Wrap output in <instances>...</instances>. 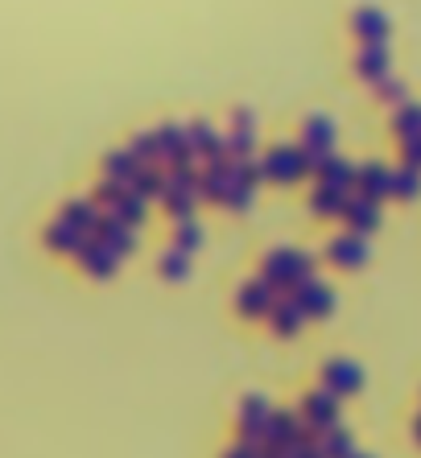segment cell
Masks as SVG:
<instances>
[{"label": "cell", "instance_id": "1", "mask_svg": "<svg viewBox=\"0 0 421 458\" xmlns=\"http://www.w3.org/2000/svg\"><path fill=\"white\" fill-rule=\"evenodd\" d=\"M265 281H269L273 289H302L306 281H314V256L310 252H293V248H285V252H273L269 260H265Z\"/></svg>", "mask_w": 421, "mask_h": 458}, {"label": "cell", "instance_id": "2", "mask_svg": "<svg viewBox=\"0 0 421 458\" xmlns=\"http://www.w3.org/2000/svg\"><path fill=\"white\" fill-rule=\"evenodd\" d=\"M198 174L195 165H178V170L165 174V191H162V203L173 219H195V207H198Z\"/></svg>", "mask_w": 421, "mask_h": 458}, {"label": "cell", "instance_id": "3", "mask_svg": "<svg viewBox=\"0 0 421 458\" xmlns=\"http://www.w3.org/2000/svg\"><path fill=\"white\" fill-rule=\"evenodd\" d=\"M260 170H265V178H269V182H281V186H290V182L306 178V174L314 170V157L302 149V145H277L269 157L260 161Z\"/></svg>", "mask_w": 421, "mask_h": 458}, {"label": "cell", "instance_id": "4", "mask_svg": "<svg viewBox=\"0 0 421 458\" xmlns=\"http://www.w3.org/2000/svg\"><path fill=\"white\" fill-rule=\"evenodd\" d=\"M260 182H265L260 161H236V170H232V186H227V199H223V203L232 207V211H248V207H252V194H257Z\"/></svg>", "mask_w": 421, "mask_h": 458}, {"label": "cell", "instance_id": "5", "mask_svg": "<svg viewBox=\"0 0 421 458\" xmlns=\"http://www.w3.org/2000/svg\"><path fill=\"white\" fill-rule=\"evenodd\" d=\"M223 145L232 161H252V153H257V116L248 107L232 112V132L223 137Z\"/></svg>", "mask_w": 421, "mask_h": 458}, {"label": "cell", "instance_id": "6", "mask_svg": "<svg viewBox=\"0 0 421 458\" xmlns=\"http://www.w3.org/2000/svg\"><path fill=\"white\" fill-rule=\"evenodd\" d=\"M153 145H157V161H170V170H178V165H195V149L186 145V128L178 124H162L157 132H153Z\"/></svg>", "mask_w": 421, "mask_h": 458}, {"label": "cell", "instance_id": "7", "mask_svg": "<svg viewBox=\"0 0 421 458\" xmlns=\"http://www.w3.org/2000/svg\"><path fill=\"white\" fill-rule=\"evenodd\" d=\"M91 235H96L99 244H108L116 256H129L132 248H137V232H132L129 224H120L116 215H99L96 227H91Z\"/></svg>", "mask_w": 421, "mask_h": 458}, {"label": "cell", "instance_id": "8", "mask_svg": "<svg viewBox=\"0 0 421 458\" xmlns=\"http://www.w3.org/2000/svg\"><path fill=\"white\" fill-rule=\"evenodd\" d=\"M75 256H79V265H83L87 273H91V277H99V281L112 277V273H116V265H120V256L112 252L108 244H99L96 235H87L83 244H79V252H75Z\"/></svg>", "mask_w": 421, "mask_h": 458}, {"label": "cell", "instance_id": "9", "mask_svg": "<svg viewBox=\"0 0 421 458\" xmlns=\"http://www.w3.org/2000/svg\"><path fill=\"white\" fill-rule=\"evenodd\" d=\"M232 170H236V161H232V157L206 161V170L198 174V194H203V199H211V203H223L227 186H232Z\"/></svg>", "mask_w": 421, "mask_h": 458}, {"label": "cell", "instance_id": "10", "mask_svg": "<svg viewBox=\"0 0 421 458\" xmlns=\"http://www.w3.org/2000/svg\"><path fill=\"white\" fill-rule=\"evenodd\" d=\"M186 145L195 149V157H206V161H215V157H227V145L223 137H219L215 128L206 124V120H195V124L186 128Z\"/></svg>", "mask_w": 421, "mask_h": 458}, {"label": "cell", "instance_id": "11", "mask_svg": "<svg viewBox=\"0 0 421 458\" xmlns=\"http://www.w3.org/2000/svg\"><path fill=\"white\" fill-rule=\"evenodd\" d=\"M293 301L302 306L306 318H326L331 306H335V293H331L326 285H318V281H306L302 289H293Z\"/></svg>", "mask_w": 421, "mask_h": 458}, {"label": "cell", "instance_id": "12", "mask_svg": "<svg viewBox=\"0 0 421 458\" xmlns=\"http://www.w3.org/2000/svg\"><path fill=\"white\" fill-rule=\"evenodd\" d=\"M323 380H326V393L347 396V393H356L359 384H364V376H359L356 363L335 360V363H326V368H323Z\"/></svg>", "mask_w": 421, "mask_h": 458}, {"label": "cell", "instance_id": "13", "mask_svg": "<svg viewBox=\"0 0 421 458\" xmlns=\"http://www.w3.org/2000/svg\"><path fill=\"white\" fill-rule=\"evenodd\" d=\"M302 149L310 153L314 161H318V157H331V149H335V124H331V120H323V116H314L310 124H306Z\"/></svg>", "mask_w": 421, "mask_h": 458}, {"label": "cell", "instance_id": "14", "mask_svg": "<svg viewBox=\"0 0 421 458\" xmlns=\"http://www.w3.org/2000/svg\"><path fill=\"white\" fill-rule=\"evenodd\" d=\"M273 306H277V298H273V285L265 277L252 281V285L240 293V310H244V318H269Z\"/></svg>", "mask_w": 421, "mask_h": 458}, {"label": "cell", "instance_id": "15", "mask_svg": "<svg viewBox=\"0 0 421 458\" xmlns=\"http://www.w3.org/2000/svg\"><path fill=\"white\" fill-rule=\"evenodd\" d=\"M269 417H273L269 401H265V396H248V401H244V409H240V429H244V437H248V442L265 437Z\"/></svg>", "mask_w": 421, "mask_h": 458}, {"label": "cell", "instance_id": "16", "mask_svg": "<svg viewBox=\"0 0 421 458\" xmlns=\"http://www.w3.org/2000/svg\"><path fill=\"white\" fill-rule=\"evenodd\" d=\"M326 256H331L335 265H343V268H356V265H364L367 248H364V240H359V235H339V240H331Z\"/></svg>", "mask_w": 421, "mask_h": 458}, {"label": "cell", "instance_id": "17", "mask_svg": "<svg viewBox=\"0 0 421 458\" xmlns=\"http://www.w3.org/2000/svg\"><path fill=\"white\" fill-rule=\"evenodd\" d=\"M335 393H314L306 396V421H310L314 429H331L335 426Z\"/></svg>", "mask_w": 421, "mask_h": 458}, {"label": "cell", "instance_id": "18", "mask_svg": "<svg viewBox=\"0 0 421 458\" xmlns=\"http://www.w3.org/2000/svg\"><path fill=\"white\" fill-rule=\"evenodd\" d=\"M314 170H318V178H323V186H339V191H347L351 182H356V174H351V165H347L343 157H318L314 161Z\"/></svg>", "mask_w": 421, "mask_h": 458}, {"label": "cell", "instance_id": "19", "mask_svg": "<svg viewBox=\"0 0 421 458\" xmlns=\"http://www.w3.org/2000/svg\"><path fill=\"white\" fill-rule=\"evenodd\" d=\"M269 322H273V331L277 335H298V327L306 322V314H302V306L298 301H277V306L269 310Z\"/></svg>", "mask_w": 421, "mask_h": 458}, {"label": "cell", "instance_id": "20", "mask_svg": "<svg viewBox=\"0 0 421 458\" xmlns=\"http://www.w3.org/2000/svg\"><path fill=\"white\" fill-rule=\"evenodd\" d=\"M356 186H359V194H364V199H372V203H376L380 194L392 191V174H384L380 165H364V170L356 174Z\"/></svg>", "mask_w": 421, "mask_h": 458}, {"label": "cell", "instance_id": "21", "mask_svg": "<svg viewBox=\"0 0 421 458\" xmlns=\"http://www.w3.org/2000/svg\"><path fill=\"white\" fill-rule=\"evenodd\" d=\"M145 207H149V199H140V194H137V191H132V186H129V191L120 194V203L112 207V215H116L120 224L140 227V224H145Z\"/></svg>", "mask_w": 421, "mask_h": 458}, {"label": "cell", "instance_id": "22", "mask_svg": "<svg viewBox=\"0 0 421 458\" xmlns=\"http://www.w3.org/2000/svg\"><path fill=\"white\" fill-rule=\"evenodd\" d=\"M343 215H347V224L356 227V232H372V227L380 224L376 203H372V199H364V194H359L356 203H347V207H343Z\"/></svg>", "mask_w": 421, "mask_h": 458}, {"label": "cell", "instance_id": "23", "mask_svg": "<svg viewBox=\"0 0 421 458\" xmlns=\"http://www.w3.org/2000/svg\"><path fill=\"white\" fill-rule=\"evenodd\" d=\"M356 33L364 38L367 46H380L384 42V33H389V21H384L376 9H359L356 13Z\"/></svg>", "mask_w": 421, "mask_h": 458}, {"label": "cell", "instance_id": "24", "mask_svg": "<svg viewBox=\"0 0 421 458\" xmlns=\"http://www.w3.org/2000/svg\"><path fill=\"white\" fill-rule=\"evenodd\" d=\"M87 235L83 232H75L71 224H63V219H55L50 224V232H46V244L55 248V252H79V244H83Z\"/></svg>", "mask_w": 421, "mask_h": 458}, {"label": "cell", "instance_id": "25", "mask_svg": "<svg viewBox=\"0 0 421 458\" xmlns=\"http://www.w3.org/2000/svg\"><path fill=\"white\" fill-rule=\"evenodd\" d=\"M298 434H302L298 413H273L269 426H265V437H273V442H281V446H293V437Z\"/></svg>", "mask_w": 421, "mask_h": 458}, {"label": "cell", "instance_id": "26", "mask_svg": "<svg viewBox=\"0 0 421 458\" xmlns=\"http://www.w3.org/2000/svg\"><path fill=\"white\" fill-rule=\"evenodd\" d=\"M58 219H63V224H71V227H75V232L91 235V227H96L99 211H96V203H66Z\"/></svg>", "mask_w": 421, "mask_h": 458}, {"label": "cell", "instance_id": "27", "mask_svg": "<svg viewBox=\"0 0 421 458\" xmlns=\"http://www.w3.org/2000/svg\"><path fill=\"white\" fill-rule=\"evenodd\" d=\"M104 170H108V178H116V182H124V186H132V178L140 174V161L132 157L129 149H120V153H112V157L104 161Z\"/></svg>", "mask_w": 421, "mask_h": 458}, {"label": "cell", "instance_id": "28", "mask_svg": "<svg viewBox=\"0 0 421 458\" xmlns=\"http://www.w3.org/2000/svg\"><path fill=\"white\" fill-rule=\"evenodd\" d=\"M132 191H137L140 199H162V191H165V174L157 170V165H140V174L132 178Z\"/></svg>", "mask_w": 421, "mask_h": 458}, {"label": "cell", "instance_id": "29", "mask_svg": "<svg viewBox=\"0 0 421 458\" xmlns=\"http://www.w3.org/2000/svg\"><path fill=\"white\" fill-rule=\"evenodd\" d=\"M157 268H162V277H170V281H186L190 277V256H186L182 248H170V252H162Z\"/></svg>", "mask_w": 421, "mask_h": 458}, {"label": "cell", "instance_id": "30", "mask_svg": "<svg viewBox=\"0 0 421 458\" xmlns=\"http://www.w3.org/2000/svg\"><path fill=\"white\" fill-rule=\"evenodd\" d=\"M384 66H389L384 46H364V50H359V75L364 79H384Z\"/></svg>", "mask_w": 421, "mask_h": 458}, {"label": "cell", "instance_id": "31", "mask_svg": "<svg viewBox=\"0 0 421 458\" xmlns=\"http://www.w3.org/2000/svg\"><path fill=\"white\" fill-rule=\"evenodd\" d=\"M343 207H347L343 191H339V186H323V182H318V191H314V211H318V215H343Z\"/></svg>", "mask_w": 421, "mask_h": 458}, {"label": "cell", "instance_id": "32", "mask_svg": "<svg viewBox=\"0 0 421 458\" xmlns=\"http://www.w3.org/2000/svg\"><path fill=\"white\" fill-rule=\"evenodd\" d=\"M173 244L182 248L186 256L198 252V244H203V227H198L195 219H178V235H173Z\"/></svg>", "mask_w": 421, "mask_h": 458}, {"label": "cell", "instance_id": "33", "mask_svg": "<svg viewBox=\"0 0 421 458\" xmlns=\"http://www.w3.org/2000/svg\"><path fill=\"white\" fill-rule=\"evenodd\" d=\"M129 191V186H124V182H116V178H104L96 186V194H91V203L96 207H116L120 203V194Z\"/></svg>", "mask_w": 421, "mask_h": 458}, {"label": "cell", "instance_id": "34", "mask_svg": "<svg viewBox=\"0 0 421 458\" xmlns=\"http://www.w3.org/2000/svg\"><path fill=\"white\" fill-rule=\"evenodd\" d=\"M129 153L140 161V165H153V161H157V145H153V132H145V137H132V140H129Z\"/></svg>", "mask_w": 421, "mask_h": 458}, {"label": "cell", "instance_id": "35", "mask_svg": "<svg viewBox=\"0 0 421 458\" xmlns=\"http://www.w3.org/2000/svg\"><path fill=\"white\" fill-rule=\"evenodd\" d=\"M351 450V437L339 434V429H326V442H323V458H347Z\"/></svg>", "mask_w": 421, "mask_h": 458}, {"label": "cell", "instance_id": "36", "mask_svg": "<svg viewBox=\"0 0 421 458\" xmlns=\"http://www.w3.org/2000/svg\"><path fill=\"white\" fill-rule=\"evenodd\" d=\"M397 128L405 132V137H417V132H421V112H417V107H400Z\"/></svg>", "mask_w": 421, "mask_h": 458}, {"label": "cell", "instance_id": "37", "mask_svg": "<svg viewBox=\"0 0 421 458\" xmlns=\"http://www.w3.org/2000/svg\"><path fill=\"white\" fill-rule=\"evenodd\" d=\"M392 191L405 194V199H409V194H417V174H413V170L397 174V178H392Z\"/></svg>", "mask_w": 421, "mask_h": 458}, {"label": "cell", "instance_id": "38", "mask_svg": "<svg viewBox=\"0 0 421 458\" xmlns=\"http://www.w3.org/2000/svg\"><path fill=\"white\" fill-rule=\"evenodd\" d=\"M223 458H257V446H252V442H240V446H232Z\"/></svg>", "mask_w": 421, "mask_h": 458}, {"label": "cell", "instance_id": "39", "mask_svg": "<svg viewBox=\"0 0 421 458\" xmlns=\"http://www.w3.org/2000/svg\"><path fill=\"white\" fill-rule=\"evenodd\" d=\"M380 96H389V99H397V96H400V87H397V83H384V87H380Z\"/></svg>", "mask_w": 421, "mask_h": 458}, {"label": "cell", "instance_id": "40", "mask_svg": "<svg viewBox=\"0 0 421 458\" xmlns=\"http://www.w3.org/2000/svg\"><path fill=\"white\" fill-rule=\"evenodd\" d=\"M409 157L421 165V137H413V145H409Z\"/></svg>", "mask_w": 421, "mask_h": 458}]
</instances>
